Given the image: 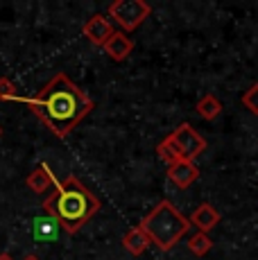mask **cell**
I'll use <instances>...</instances> for the list:
<instances>
[{"label": "cell", "instance_id": "6da1fadb", "mask_svg": "<svg viewBox=\"0 0 258 260\" xmlns=\"http://www.w3.org/2000/svg\"><path fill=\"white\" fill-rule=\"evenodd\" d=\"M16 102L27 104L59 138L68 136L79 120L86 118L93 109L91 98L79 86H75L63 73L54 75L34 98L21 95Z\"/></svg>", "mask_w": 258, "mask_h": 260}, {"label": "cell", "instance_id": "7a4b0ae2", "mask_svg": "<svg viewBox=\"0 0 258 260\" xmlns=\"http://www.w3.org/2000/svg\"><path fill=\"white\" fill-rule=\"evenodd\" d=\"M100 208V202L86 186L77 181L75 177H66L63 181H54V192L43 199V211L52 215L59 226L66 233H75Z\"/></svg>", "mask_w": 258, "mask_h": 260}, {"label": "cell", "instance_id": "3957f363", "mask_svg": "<svg viewBox=\"0 0 258 260\" xmlns=\"http://www.w3.org/2000/svg\"><path fill=\"white\" fill-rule=\"evenodd\" d=\"M138 229L150 238V242H154L156 247L168 251L190 231V222L170 202H161L154 211L143 219Z\"/></svg>", "mask_w": 258, "mask_h": 260}, {"label": "cell", "instance_id": "277c9868", "mask_svg": "<svg viewBox=\"0 0 258 260\" xmlns=\"http://www.w3.org/2000/svg\"><path fill=\"white\" fill-rule=\"evenodd\" d=\"M109 16L113 18L122 29L132 32L150 16V5L143 0H118L109 7Z\"/></svg>", "mask_w": 258, "mask_h": 260}, {"label": "cell", "instance_id": "5b68a950", "mask_svg": "<svg viewBox=\"0 0 258 260\" xmlns=\"http://www.w3.org/2000/svg\"><path fill=\"white\" fill-rule=\"evenodd\" d=\"M170 141L177 145L181 158H188V161H192V158H195L197 154L204 152V147H206V141L195 132V129L188 127V124H181L177 132H172Z\"/></svg>", "mask_w": 258, "mask_h": 260}, {"label": "cell", "instance_id": "8992f818", "mask_svg": "<svg viewBox=\"0 0 258 260\" xmlns=\"http://www.w3.org/2000/svg\"><path fill=\"white\" fill-rule=\"evenodd\" d=\"M168 179H170L175 186L188 188L200 179V170H197V166L192 161H188V158H179V161H175L172 166H168Z\"/></svg>", "mask_w": 258, "mask_h": 260}, {"label": "cell", "instance_id": "52a82bcc", "mask_svg": "<svg viewBox=\"0 0 258 260\" xmlns=\"http://www.w3.org/2000/svg\"><path fill=\"white\" fill-rule=\"evenodd\" d=\"M82 32H84V37H86L91 43H95V46H104V41H107V39L113 34V25L109 23L107 16L98 14V16H93L91 21L84 25Z\"/></svg>", "mask_w": 258, "mask_h": 260}, {"label": "cell", "instance_id": "ba28073f", "mask_svg": "<svg viewBox=\"0 0 258 260\" xmlns=\"http://www.w3.org/2000/svg\"><path fill=\"white\" fill-rule=\"evenodd\" d=\"M59 231H61V226H59V222L52 217V215H39V217H34V224H32V233H34V240L37 242H54V240L59 238Z\"/></svg>", "mask_w": 258, "mask_h": 260}, {"label": "cell", "instance_id": "9c48e42d", "mask_svg": "<svg viewBox=\"0 0 258 260\" xmlns=\"http://www.w3.org/2000/svg\"><path fill=\"white\" fill-rule=\"evenodd\" d=\"M104 50H107V54L111 59H116V61H122V59H127V54L134 50V43L127 39V34L122 32H113L111 37L104 41Z\"/></svg>", "mask_w": 258, "mask_h": 260}, {"label": "cell", "instance_id": "30bf717a", "mask_svg": "<svg viewBox=\"0 0 258 260\" xmlns=\"http://www.w3.org/2000/svg\"><path fill=\"white\" fill-rule=\"evenodd\" d=\"M54 181H57V177L52 174V170L46 166V163H41L37 170H34L32 174L27 177V186L34 190V192H46L50 186H54Z\"/></svg>", "mask_w": 258, "mask_h": 260}, {"label": "cell", "instance_id": "8fae6325", "mask_svg": "<svg viewBox=\"0 0 258 260\" xmlns=\"http://www.w3.org/2000/svg\"><path fill=\"white\" fill-rule=\"evenodd\" d=\"M188 222L195 224V226H200L202 233H206V231H211L217 222H220V213H217L213 206H208V204H202V206L192 213V217L188 219Z\"/></svg>", "mask_w": 258, "mask_h": 260}, {"label": "cell", "instance_id": "7c38bea8", "mask_svg": "<svg viewBox=\"0 0 258 260\" xmlns=\"http://www.w3.org/2000/svg\"><path fill=\"white\" fill-rule=\"evenodd\" d=\"M122 244H125V249L129 253H134V256H141L143 251H145L147 247H150V238L145 236V233L141 231V229H134V231H129L125 240H122Z\"/></svg>", "mask_w": 258, "mask_h": 260}, {"label": "cell", "instance_id": "4fadbf2b", "mask_svg": "<svg viewBox=\"0 0 258 260\" xmlns=\"http://www.w3.org/2000/svg\"><path fill=\"white\" fill-rule=\"evenodd\" d=\"M220 111H222V104L217 102L215 95H204V98L197 102V113H200L204 120L217 118V116H220Z\"/></svg>", "mask_w": 258, "mask_h": 260}, {"label": "cell", "instance_id": "5bb4252c", "mask_svg": "<svg viewBox=\"0 0 258 260\" xmlns=\"http://www.w3.org/2000/svg\"><path fill=\"white\" fill-rule=\"evenodd\" d=\"M211 247H213V242H211V238L206 236V233H195V236L190 238V242H188V249H190L195 256H204V253L211 251Z\"/></svg>", "mask_w": 258, "mask_h": 260}, {"label": "cell", "instance_id": "9a60e30c", "mask_svg": "<svg viewBox=\"0 0 258 260\" xmlns=\"http://www.w3.org/2000/svg\"><path fill=\"white\" fill-rule=\"evenodd\" d=\"M158 156L163 158V161L168 163V166H172L175 161H179L181 158V154H179V149H177V145L170 141V136L166 138L161 145H158Z\"/></svg>", "mask_w": 258, "mask_h": 260}, {"label": "cell", "instance_id": "2e32d148", "mask_svg": "<svg viewBox=\"0 0 258 260\" xmlns=\"http://www.w3.org/2000/svg\"><path fill=\"white\" fill-rule=\"evenodd\" d=\"M18 98H21V95L16 93V86H14L7 77L0 79V100H12V102H16Z\"/></svg>", "mask_w": 258, "mask_h": 260}, {"label": "cell", "instance_id": "e0dca14e", "mask_svg": "<svg viewBox=\"0 0 258 260\" xmlns=\"http://www.w3.org/2000/svg\"><path fill=\"white\" fill-rule=\"evenodd\" d=\"M242 104H245L251 113H256V116H258V84H254L249 91L242 95Z\"/></svg>", "mask_w": 258, "mask_h": 260}, {"label": "cell", "instance_id": "ac0fdd59", "mask_svg": "<svg viewBox=\"0 0 258 260\" xmlns=\"http://www.w3.org/2000/svg\"><path fill=\"white\" fill-rule=\"evenodd\" d=\"M0 260H12V258H9V253H0Z\"/></svg>", "mask_w": 258, "mask_h": 260}, {"label": "cell", "instance_id": "d6986e66", "mask_svg": "<svg viewBox=\"0 0 258 260\" xmlns=\"http://www.w3.org/2000/svg\"><path fill=\"white\" fill-rule=\"evenodd\" d=\"M25 260H39V258H37V256H27Z\"/></svg>", "mask_w": 258, "mask_h": 260}, {"label": "cell", "instance_id": "ffe728a7", "mask_svg": "<svg viewBox=\"0 0 258 260\" xmlns=\"http://www.w3.org/2000/svg\"><path fill=\"white\" fill-rule=\"evenodd\" d=\"M0 136H3V129H0Z\"/></svg>", "mask_w": 258, "mask_h": 260}]
</instances>
